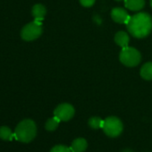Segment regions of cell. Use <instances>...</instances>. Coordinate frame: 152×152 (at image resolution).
Masks as SVG:
<instances>
[{"label":"cell","mask_w":152,"mask_h":152,"mask_svg":"<svg viewBox=\"0 0 152 152\" xmlns=\"http://www.w3.org/2000/svg\"><path fill=\"white\" fill-rule=\"evenodd\" d=\"M150 5H151V7H152V0H150Z\"/></svg>","instance_id":"obj_19"},{"label":"cell","mask_w":152,"mask_h":152,"mask_svg":"<svg viewBox=\"0 0 152 152\" xmlns=\"http://www.w3.org/2000/svg\"><path fill=\"white\" fill-rule=\"evenodd\" d=\"M15 137V133H13L12 130L7 126L0 127V138L4 140H12Z\"/></svg>","instance_id":"obj_13"},{"label":"cell","mask_w":152,"mask_h":152,"mask_svg":"<svg viewBox=\"0 0 152 152\" xmlns=\"http://www.w3.org/2000/svg\"><path fill=\"white\" fill-rule=\"evenodd\" d=\"M116 1H121V0H116Z\"/></svg>","instance_id":"obj_20"},{"label":"cell","mask_w":152,"mask_h":152,"mask_svg":"<svg viewBox=\"0 0 152 152\" xmlns=\"http://www.w3.org/2000/svg\"><path fill=\"white\" fill-rule=\"evenodd\" d=\"M103 122L104 120H102L100 117L99 116H93V117H91L89 119V126L91 128V129H94V130H97V129H99V128H102L103 126Z\"/></svg>","instance_id":"obj_14"},{"label":"cell","mask_w":152,"mask_h":152,"mask_svg":"<svg viewBox=\"0 0 152 152\" xmlns=\"http://www.w3.org/2000/svg\"><path fill=\"white\" fill-rule=\"evenodd\" d=\"M80 3L84 7H91L94 5L95 0H80Z\"/></svg>","instance_id":"obj_17"},{"label":"cell","mask_w":152,"mask_h":152,"mask_svg":"<svg viewBox=\"0 0 152 152\" xmlns=\"http://www.w3.org/2000/svg\"><path fill=\"white\" fill-rule=\"evenodd\" d=\"M126 26L132 36L137 39L145 38L152 30V18L147 13H139L130 17Z\"/></svg>","instance_id":"obj_1"},{"label":"cell","mask_w":152,"mask_h":152,"mask_svg":"<svg viewBox=\"0 0 152 152\" xmlns=\"http://www.w3.org/2000/svg\"><path fill=\"white\" fill-rule=\"evenodd\" d=\"M37 134V126L34 121L25 119L18 124L15 131V138L21 141L28 143L31 141Z\"/></svg>","instance_id":"obj_2"},{"label":"cell","mask_w":152,"mask_h":152,"mask_svg":"<svg viewBox=\"0 0 152 152\" xmlns=\"http://www.w3.org/2000/svg\"><path fill=\"white\" fill-rule=\"evenodd\" d=\"M123 152H133V151H132V149H130V148H126V149H124Z\"/></svg>","instance_id":"obj_18"},{"label":"cell","mask_w":152,"mask_h":152,"mask_svg":"<svg viewBox=\"0 0 152 152\" xmlns=\"http://www.w3.org/2000/svg\"><path fill=\"white\" fill-rule=\"evenodd\" d=\"M115 41L118 46H120L123 48L128 47L130 38H129V35L125 31H118L115 35Z\"/></svg>","instance_id":"obj_11"},{"label":"cell","mask_w":152,"mask_h":152,"mask_svg":"<svg viewBox=\"0 0 152 152\" xmlns=\"http://www.w3.org/2000/svg\"><path fill=\"white\" fill-rule=\"evenodd\" d=\"M74 107L68 104V103H63L58 105L56 109L54 110V115L57 117L60 121H69L72 118L74 115Z\"/></svg>","instance_id":"obj_6"},{"label":"cell","mask_w":152,"mask_h":152,"mask_svg":"<svg viewBox=\"0 0 152 152\" xmlns=\"http://www.w3.org/2000/svg\"><path fill=\"white\" fill-rule=\"evenodd\" d=\"M111 17L113 19V21H115L117 23H127L129 19H130V15H128V13L121 8V7H115L111 11Z\"/></svg>","instance_id":"obj_7"},{"label":"cell","mask_w":152,"mask_h":152,"mask_svg":"<svg viewBox=\"0 0 152 152\" xmlns=\"http://www.w3.org/2000/svg\"><path fill=\"white\" fill-rule=\"evenodd\" d=\"M71 148H68L64 145H56L51 148L50 152H71Z\"/></svg>","instance_id":"obj_16"},{"label":"cell","mask_w":152,"mask_h":152,"mask_svg":"<svg viewBox=\"0 0 152 152\" xmlns=\"http://www.w3.org/2000/svg\"><path fill=\"white\" fill-rule=\"evenodd\" d=\"M102 129L107 136L115 138L122 133L124 126L122 121L118 117L109 116L104 120Z\"/></svg>","instance_id":"obj_4"},{"label":"cell","mask_w":152,"mask_h":152,"mask_svg":"<svg viewBox=\"0 0 152 152\" xmlns=\"http://www.w3.org/2000/svg\"><path fill=\"white\" fill-rule=\"evenodd\" d=\"M140 76L147 81L152 80V62L146 63L140 69Z\"/></svg>","instance_id":"obj_12"},{"label":"cell","mask_w":152,"mask_h":152,"mask_svg":"<svg viewBox=\"0 0 152 152\" xmlns=\"http://www.w3.org/2000/svg\"><path fill=\"white\" fill-rule=\"evenodd\" d=\"M145 5V0H124V6L131 11H140Z\"/></svg>","instance_id":"obj_10"},{"label":"cell","mask_w":152,"mask_h":152,"mask_svg":"<svg viewBox=\"0 0 152 152\" xmlns=\"http://www.w3.org/2000/svg\"><path fill=\"white\" fill-rule=\"evenodd\" d=\"M87 147H88L87 140L83 138H78L72 141L70 148L73 152H84Z\"/></svg>","instance_id":"obj_9"},{"label":"cell","mask_w":152,"mask_h":152,"mask_svg":"<svg viewBox=\"0 0 152 152\" xmlns=\"http://www.w3.org/2000/svg\"><path fill=\"white\" fill-rule=\"evenodd\" d=\"M42 34V22L35 21L26 24L21 31V37L25 41H31Z\"/></svg>","instance_id":"obj_5"},{"label":"cell","mask_w":152,"mask_h":152,"mask_svg":"<svg viewBox=\"0 0 152 152\" xmlns=\"http://www.w3.org/2000/svg\"><path fill=\"white\" fill-rule=\"evenodd\" d=\"M31 14H32V16L34 17L35 21L42 22L47 14V9L43 5L37 4V5L33 6V7L31 9Z\"/></svg>","instance_id":"obj_8"},{"label":"cell","mask_w":152,"mask_h":152,"mask_svg":"<svg viewBox=\"0 0 152 152\" xmlns=\"http://www.w3.org/2000/svg\"><path fill=\"white\" fill-rule=\"evenodd\" d=\"M119 59L121 63L125 66L134 67L140 64L141 60V56L136 48L132 47H126L122 48L119 55Z\"/></svg>","instance_id":"obj_3"},{"label":"cell","mask_w":152,"mask_h":152,"mask_svg":"<svg viewBox=\"0 0 152 152\" xmlns=\"http://www.w3.org/2000/svg\"><path fill=\"white\" fill-rule=\"evenodd\" d=\"M59 122H60V120H59L57 117L54 116V117H52V118H49V119L46 122L45 127H46V129H47L48 131H49V132L55 131V130L57 128V126H58V124H59Z\"/></svg>","instance_id":"obj_15"}]
</instances>
